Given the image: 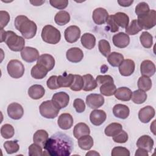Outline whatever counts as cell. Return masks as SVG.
Masks as SVG:
<instances>
[{"mask_svg":"<svg viewBox=\"0 0 156 156\" xmlns=\"http://www.w3.org/2000/svg\"><path fill=\"white\" fill-rule=\"evenodd\" d=\"M72 139L61 132H57L49 138L44 149L51 156H68L73 150Z\"/></svg>","mask_w":156,"mask_h":156,"instance_id":"1","label":"cell"},{"mask_svg":"<svg viewBox=\"0 0 156 156\" xmlns=\"http://www.w3.org/2000/svg\"><path fill=\"white\" fill-rule=\"evenodd\" d=\"M14 25L15 28L20 32L23 38L26 39L32 38L36 35L37 30L36 24L26 16H17L15 19Z\"/></svg>","mask_w":156,"mask_h":156,"instance_id":"2","label":"cell"},{"mask_svg":"<svg viewBox=\"0 0 156 156\" xmlns=\"http://www.w3.org/2000/svg\"><path fill=\"white\" fill-rule=\"evenodd\" d=\"M0 41L1 43L4 41L9 48L12 51H21L24 48L25 40L24 38L11 30L5 31L3 29H1Z\"/></svg>","mask_w":156,"mask_h":156,"instance_id":"3","label":"cell"},{"mask_svg":"<svg viewBox=\"0 0 156 156\" xmlns=\"http://www.w3.org/2000/svg\"><path fill=\"white\" fill-rule=\"evenodd\" d=\"M41 36L44 42L52 44L58 43L61 39L60 32L56 27L49 24L43 27Z\"/></svg>","mask_w":156,"mask_h":156,"instance_id":"4","label":"cell"},{"mask_svg":"<svg viewBox=\"0 0 156 156\" xmlns=\"http://www.w3.org/2000/svg\"><path fill=\"white\" fill-rule=\"evenodd\" d=\"M40 113L42 116L48 119H54L57 116L60 108L52 101L43 102L39 107Z\"/></svg>","mask_w":156,"mask_h":156,"instance_id":"5","label":"cell"},{"mask_svg":"<svg viewBox=\"0 0 156 156\" xmlns=\"http://www.w3.org/2000/svg\"><path fill=\"white\" fill-rule=\"evenodd\" d=\"M138 24L142 29H151L156 24V12L155 10H150L148 13L138 17Z\"/></svg>","mask_w":156,"mask_h":156,"instance_id":"6","label":"cell"},{"mask_svg":"<svg viewBox=\"0 0 156 156\" xmlns=\"http://www.w3.org/2000/svg\"><path fill=\"white\" fill-rule=\"evenodd\" d=\"M7 72L10 77L15 79L21 77L24 73V66L18 60H11L7 66Z\"/></svg>","mask_w":156,"mask_h":156,"instance_id":"7","label":"cell"},{"mask_svg":"<svg viewBox=\"0 0 156 156\" xmlns=\"http://www.w3.org/2000/svg\"><path fill=\"white\" fill-rule=\"evenodd\" d=\"M21 56L22 59L27 63L34 62L40 57L38 51L36 48L29 46L24 47L21 51Z\"/></svg>","mask_w":156,"mask_h":156,"instance_id":"8","label":"cell"},{"mask_svg":"<svg viewBox=\"0 0 156 156\" xmlns=\"http://www.w3.org/2000/svg\"><path fill=\"white\" fill-rule=\"evenodd\" d=\"M64 34L65 40L69 43H73L76 42L79 38L80 30L77 26H70L65 29Z\"/></svg>","mask_w":156,"mask_h":156,"instance_id":"9","label":"cell"},{"mask_svg":"<svg viewBox=\"0 0 156 156\" xmlns=\"http://www.w3.org/2000/svg\"><path fill=\"white\" fill-rule=\"evenodd\" d=\"M8 116L15 120L20 119L24 114V110L21 105L16 102L10 104L7 107Z\"/></svg>","mask_w":156,"mask_h":156,"instance_id":"10","label":"cell"},{"mask_svg":"<svg viewBox=\"0 0 156 156\" xmlns=\"http://www.w3.org/2000/svg\"><path fill=\"white\" fill-rule=\"evenodd\" d=\"M86 103L90 108L97 109L103 105L104 104V98L99 94H90L86 98Z\"/></svg>","mask_w":156,"mask_h":156,"instance_id":"11","label":"cell"},{"mask_svg":"<svg viewBox=\"0 0 156 156\" xmlns=\"http://www.w3.org/2000/svg\"><path fill=\"white\" fill-rule=\"evenodd\" d=\"M108 13L107 11L102 7L96 8L93 12L92 18L95 24L101 25L105 23L108 18Z\"/></svg>","mask_w":156,"mask_h":156,"instance_id":"12","label":"cell"},{"mask_svg":"<svg viewBox=\"0 0 156 156\" xmlns=\"http://www.w3.org/2000/svg\"><path fill=\"white\" fill-rule=\"evenodd\" d=\"M52 101L60 109H62L65 108L68 105L69 96L66 93L60 91L54 94L52 98Z\"/></svg>","mask_w":156,"mask_h":156,"instance_id":"13","label":"cell"},{"mask_svg":"<svg viewBox=\"0 0 156 156\" xmlns=\"http://www.w3.org/2000/svg\"><path fill=\"white\" fill-rule=\"evenodd\" d=\"M135 68V64L132 60L126 59L119 66V71L123 76H129L133 73Z\"/></svg>","mask_w":156,"mask_h":156,"instance_id":"14","label":"cell"},{"mask_svg":"<svg viewBox=\"0 0 156 156\" xmlns=\"http://www.w3.org/2000/svg\"><path fill=\"white\" fill-rule=\"evenodd\" d=\"M155 113V109L152 107L147 105L140 110L138 118L141 122L147 123L154 117Z\"/></svg>","mask_w":156,"mask_h":156,"instance_id":"15","label":"cell"},{"mask_svg":"<svg viewBox=\"0 0 156 156\" xmlns=\"http://www.w3.org/2000/svg\"><path fill=\"white\" fill-rule=\"evenodd\" d=\"M113 44L119 48H124L127 47L130 43L129 36L124 32H119L113 36Z\"/></svg>","mask_w":156,"mask_h":156,"instance_id":"16","label":"cell"},{"mask_svg":"<svg viewBox=\"0 0 156 156\" xmlns=\"http://www.w3.org/2000/svg\"><path fill=\"white\" fill-rule=\"evenodd\" d=\"M107 115L102 110H94L90 115V120L91 122L96 126H101L105 121Z\"/></svg>","mask_w":156,"mask_h":156,"instance_id":"17","label":"cell"},{"mask_svg":"<svg viewBox=\"0 0 156 156\" xmlns=\"http://www.w3.org/2000/svg\"><path fill=\"white\" fill-rule=\"evenodd\" d=\"M66 58L72 63H78L80 62L83 57V51L79 48H71L69 49L66 53Z\"/></svg>","mask_w":156,"mask_h":156,"instance_id":"18","label":"cell"},{"mask_svg":"<svg viewBox=\"0 0 156 156\" xmlns=\"http://www.w3.org/2000/svg\"><path fill=\"white\" fill-rule=\"evenodd\" d=\"M73 118L71 114L64 113L61 114L58 118L57 124L58 127L63 130L69 129L73 125Z\"/></svg>","mask_w":156,"mask_h":156,"instance_id":"19","label":"cell"},{"mask_svg":"<svg viewBox=\"0 0 156 156\" xmlns=\"http://www.w3.org/2000/svg\"><path fill=\"white\" fill-rule=\"evenodd\" d=\"M136 146L139 148L145 149L147 152H151L154 146V140L149 135H143L138 139Z\"/></svg>","mask_w":156,"mask_h":156,"instance_id":"20","label":"cell"},{"mask_svg":"<svg viewBox=\"0 0 156 156\" xmlns=\"http://www.w3.org/2000/svg\"><path fill=\"white\" fill-rule=\"evenodd\" d=\"M140 72L144 76H152L155 73V64L149 60L143 61L140 65Z\"/></svg>","mask_w":156,"mask_h":156,"instance_id":"21","label":"cell"},{"mask_svg":"<svg viewBox=\"0 0 156 156\" xmlns=\"http://www.w3.org/2000/svg\"><path fill=\"white\" fill-rule=\"evenodd\" d=\"M37 63L43 65L49 71H51L55 66V59L51 55L44 54L39 57Z\"/></svg>","mask_w":156,"mask_h":156,"instance_id":"22","label":"cell"},{"mask_svg":"<svg viewBox=\"0 0 156 156\" xmlns=\"http://www.w3.org/2000/svg\"><path fill=\"white\" fill-rule=\"evenodd\" d=\"M113 113L116 118L124 119L129 116L130 110L127 105L121 104H118L113 107Z\"/></svg>","mask_w":156,"mask_h":156,"instance_id":"23","label":"cell"},{"mask_svg":"<svg viewBox=\"0 0 156 156\" xmlns=\"http://www.w3.org/2000/svg\"><path fill=\"white\" fill-rule=\"evenodd\" d=\"M45 93V89L44 87L38 84H35L32 85L28 89V95L33 99H41Z\"/></svg>","mask_w":156,"mask_h":156,"instance_id":"24","label":"cell"},{"mask_svg":"<svg viewBox=\"0 0 156 156\" xmlns=\"http://www.w3.org/2000/svg\"><path fill=\"white\" fill-rule=\"evenodd\" d=\"M48 132L43 129L37 130L33 136L34 143H35L42 148H44V145L48 139Z\"/></svg>","mask_w":156,"mask_h":156,"instance_id":"25","label":"cell"},{"mask_svg":"<svg viewBox=\"0 0 156 156\" xmlns=\"http://www.w3.org/2000/svg\"><path fill=\"white\" fill-rule=\"evenodd\" d=\"M114 94L115 98L120 101H129L131 99L132 92L130 88L122 87L116 89Z\"/></svg>","mask_w":156,"mask_h":156,"instance_id":"26","label":"cell"},{"mask_svg":"<svg viewBox=\"0 0 156 156\" xmlns=\"http://www.w3.org/2000/svg\"><path fill=\"white\" fill-rule=\"evenodd\" d=\"M48 70L43 65L37 63L34 65L30 71L31 76L35 79H42L46 75Z\"/></svg>","mask_w":156,"mask_h":156,"instance_id":"27","label":"cell"},{"mask_svg":"<svg viewBox=\"0 0 156 156\" xmlns=\"http://www.w3.org/2000/svg\"><path fill=\"white\" fill-rule=\"evenodd\" d=\"M90 133V129L89 127L84 122H79L77 124L73 130L74 136L78 139L82 136L89 135Z\"/></svg>","mask_w":156,"mask_h":156,"instance_id":"28","label":"cell"},{"mask_svg":"<svg viewBox=\"0 0 156 156\" xmlns=\"http://www.w3.org/2000/svg\"><path fill=\"white\" fill-rule=\"evenodd\" d=\"M74 75L65 72L62 75L57 76V83L60 87H70L74 81Z\"/></svg>","mask_w":156,"mask_h":156,"instance_id":"29","label":"cell"},{"mask_svg":"<svg viewBox=\"0 0 156 156\" xmlns=\"http://www.w3.org/2000/svg\"><path fill=\"white\" fill-rule=\"evenodd\" d=\"M83 80V87L82 90L85 91H90L94 90L97 86L98 83L96 80L93 78V76L88 74L82 76Z\"/></svg>","mask_w":156,"mask_h":156,"instance_id":"30","label":"cell"},{"mask_svg":"<svg viewBox=\"0 0 156 156\" xmlns=\"http://www.w3.org/2000/svg\"><path fill=\"white\" fill-rule=\"evenodd\" d=\"M82 46L87 49H93L96 44V38L94 35L90 33H85L80 39Z\"/></svg>","mask_w":156,"mask_h":156,"instance_id":"31","label":"cell"},{"mask_svg":"<svg viewBox=\"0 0 156 156\" xmlns=\"http://www.w3.org/2000/svg\"><path fill=\"white\" fill-rule=\"evenodd\" d=\"M116 24L122 28H126L129 25V18L127 14L123 12H117L112 15Z\"/></svg>","mask_w":156,"mask_h":156,"instance_id":"32","label":"cell"},{"mask_svg":"<svg viewBox=\"0 0 156 156\" xmlns=\"http://www.w3.org/2000/svg\"><path fill=\"white\" fill-rule=\"evenodd\" d=\"M77 143L80 149L87 151L93 146V139L90 135H86L79 138Z\"/></svg>","mask_w":156,"mask_h":156,"instance_id":"33","label":"cell"},{"mask_svg":"<svg viewBox=\"0 0 156 156\" xmlns=\"http://www.w3.org/2000/svg\"><path fill=\"white\" fill-rule=\"evenodd\" d=\"M54 21L58 26H64L69 22L70 15L66 11H59L55 15Z\"/></svg>","mask_w":156,"mask_h":156,"instance_id":"34","label":"cell"},{"mask_svg":"<svg viewBox=\"0 0 156 156\" xmlns=\"http://www.w3.org/2000/svg\"><path fill=\"white\" fill-rule=\"evenodd\" d=\"M107 59L111 66L117 67L119 66L124 60V56L119 52H113L107 56Z\"/></svg>","mask_w":156,"mask_h":156,"instance_id":"35","label":"cell"},{"mask_svg":"<svg viewBox=\"0 0 156 156\" xmlns=\"http://www.w3.org/2000/svg\"><path fill=\"white\" fill-rule=\"evenodd\" d=\"M122 130V126L121 124L117 122H112L105 127L104 133L108 136H114Z\"/></svg>","mask_w":156,"mask_h":156,"instance_id":"36","label":"cell"},{"mask_svg":"<svg viewBox=\"0 0 156 156\" xmlns=\"http://www.w3.org/2000/svg\"><path fill=\"white\" fill-rule=\"evenodd\" d=\"M99 90L102 95L105 96H110L115 94L116 87L113 83L107 82L101 85Z\"/></svg>","mask_w":156,"mask_h":156,"instance_id":"37","label":"cell"},{"mask_svg":"<svg viewBox=\"0 0 156 156\" xmlns=\"http://www.w3.org/2000/svg\"><path fill=\"white\" fill-rule=\"evenodd\" d=\"M147 97V96L145 91L141 90H137L132 92L131 99L135 104H141L146 101Z\"/></svg>","mask_w":156,"mask_h":156,"instance_id":"38","label":"cell"},{"mask_svg":"<svg viewBox=\"0 0 156 156\" xmlns=\"http://www.w3.org/2000/svg\"><path fill=\"white\" fill-rule=\"evenodd\" d=\"M152 80L147 76H141L138 80V87L139 90L144 91H147L152 87Z\"/></svg>","mask_w":156,"mask_h":156,"instance_id":"39","label":"cell"},{"mask_svg":"<svg viewBox=\"0 0 156 156\" xmlns=\"http://www.w3.org/2000/svg\"><path fill=\"white\" fill-rule=\"evenodd\" d=\"M140 40L142 46L145 48H151L153 44V37L148 32H143L140 36Z\"/></svg>","mask_w":156,"mask_h":156,"instance_id":"40","label":"cell"},{"mask_svg":"<svg viewBox=\"0 0 156 156\" xmlns=\"http://www.w3.org/2000/svg\"><path fill=\"white\" fill-rule=\"evenodd\" d=\"M141 30L143 29L138 24L137 20H133L131 21L130 24L128 25L127 27L126 28V33L128 35H135Z\"/></svg>","mask_w":156,"mask_h":156,"instance_id":"41","label":"cell"},{"mask_svg":"<svg viewBox=\"0 0 156 156\" xmlns=\"http://www.w3.org/2000/svg\"><path fill=\"white\" fill-rule=\"evenodd\" d=\"M4 147L8 154L17 152L19 151L20 146L17 141H7L4 143Z\"/></svg>","mask_w":156,"mask_h":156,"instance_id":"42","label":"cell"},{"mask_svg":"<svg viewBox=\"0 0 156 156\" xmlns=\"http://www.w3.org/2000/svg\"><path fill=\"white\" fill-rule=\"evenodd\" d=\"M15 133L13 127L9 124H4L1 128V135L5 139L12 138Z\"/></svg>","mask_w":156,"mask_h":156,"instance_id":"43","label":"cell"},{"mask_svg":"<svg viewBox=\"0 0 156 156\" xmlns=\"http://www.w3.org/2000/svg\"><path fill=\"white\" fill-rule=\"evenodd\" d=\"M98 48L100 52L105 57L110 54L111 47L110 43L106 40H101L98 43Z\"/></svg>","mask_w":156,"mask_h":156,"instance_id":"44","label":"cell"},{"mask_svg":"<svg viewBox=\"0 0 156 156\" xmlns=\"http://www.w3.org/2000/svg\"><path fill=\"white\" fill-rule=\"evenodd\" d=\"M83 87V80L82 76L79 74H74V81L70 86V89L74 91H79Z\"/></svg>","mask_w":156,"mask_h":156,"instance_id":"45","label":"cell"},{"mask_svg":"<svg viewBox=\"0 0 156 156\" xmlns=\"http://www.w3.org/2000/svg\"><path fill=\"white\" fill-rule=\"evenodd\" d=\"M149 10L150 9L149 5L145 2H141L135 7V12L138 17H140L148 13Z\"/></svg>","mask_w":156,"mask_h":156,"instance_id":"46","label":"cell"},{"mask_svg":"<svg viewBox=\"0 0 156 156\" xmlns=\"http://www.w3.org/2000/svg\"><path fill=\"white\" fill-rule=\"evenodd\" d=\"M111 155L112 156H129L130 152L124 147L117 146L113 148Z\"/></svg>","mask_w":156,"mask_h":156,"instance_id":"47","label":"cell"},{"mask_svg":"<svg viewBox=\"0 0 156 156\" xmlns=\"http://www.w3.org/2000/svg\"><path fill=\"white\" fill-rule=\"evenodd\" d=\"M29 155L30 156H41L43 155L42 147L39 145L33 143L29 147Z\"/></svg>","mask_w":156,"mask_h":156,"instance_id":"48","label":"cell"},{"mask_svg":"<svg viewBox=\"0 0 156 156\" xmlns=\"http://www.w3.org/2000/svg\"><path fill=\"white\" fill-rule=\"evenodd\" d=\"M113 140L115 143H124L128 140V134L126 132L122 130L116 135L113 136Z\"/></svg>","mask_w":156,"mask_h":156,"instance_id":"49","label":"cell"},{"mask_svg":"<svg viewBox=\"0 0 156 156\" xmlns=\"http://www.w3.org/2000/svg\"><path fill=\"white\" fill-rule=\"evenodd\" d=\"M50 4L54 8L62 10L65 9L68 5V1L67 0H58V1H55V0H51L49 1Z\"/></svg>","mask_w":156,"mask_h":156,"instance_id":"50","label":"cell"},{"mask_svg":"<svg viewBox=\"0 0 156 156\" xmlns=\"http://www.w3.org/2000/svg\"><path fill=\"white\" fill-rule=\"evenodd\" d=\"M73 107L77 113H82L85 110V104L82 99L77 98L73 102Z\"/></svg>","mask_w":156,"mask_h":156,"instance_id":"51","label":"cell"},{"mask_svg":"<svg viewBox=\"0 0 156 156\" xmlns=\"http://www.w3.org/2000/svg\"><path fill=\"white\" fill-rule=\"evenodd\" d=\"M10 15L9 13L6 11L4 10H1L0 11V26L1 29H3L4 27L7 26L8 23L10 21Z\"/></svg>","mask_w":156,"mask_h":156,"instance_id":"52","label":"cell"},{"mask_svg":"<svg viewBox=\"0 0 156 156\" xmlns=\"http://www.w3.org/2000/svg\"><path fill=\"white\" fill-rule=\"evenodd\" d=\"M48 87L51 90H56L60 88L57 83V76H51L46 82Z\"/></svg>","mask_w":156,"mask_h":156,"instance_id":"53","label":"cell"},{"mask_svg":"<svg viewBox=\"0 0 156 156\" xmlns=\"http://www.w3.org/2000/svg\"><path fill=\"white\" fill-rule=\"evenodd\" d=\"M96 80L99 85H102L107 82L114 83L113 79L110 75H98L96 78Z\"/></svg>","mask_w":156,"mask_h":156,"instance_id":"54","label":"cell"},{"mask_svg":"<svg viewBox=\"0 0 156 156\" xmlns=\"http://www.w3.org/2000/svg\"><path fill=\"white\" fill-rule=\"evenodd\" d=\"M107 26L109 29V30L111 32H116L117 31H118L119 30V27L116 24V23L115 22L112 15H110L108 16V18L107 21Z\"/></svg>","mask_w":156,"mask_h":156,"instance_id":"55","label":"cell"},{"mask_svg":"<svg viewBox=\"0 0 156 156\" xmlns=\"http://www.w3.org/2000/svg\"><path fill=\"white\" fill-rule=\"evenodd\" d=\"M148 152L146 151L145 149L139 148L136 151V152L135 154V156H148Z\"/></svg>","mask_w":156,"mask_h":156,"instance_id":"56","label":"cell"},{"mask_svg":"<svg viewBox=\"0 0 156 156\" xmlns=\"http://www.w3.org/2000/svg\"><path fill=\"white\" fill-rule=\"evenodd\" d=\"M133 2V1H118V3L122 7H129Z\"/></svg>","mask_w":156,"mask_h":156,"instance_id":"57","label":"cell"},{"mask_svg":"<svg viewBox=\"0 0 156 156\" xmlns=\"http://www.w3.org/2000/svg\"><path fill=\"white\" fill-rule=\"evenodd\" d=\"M30 2L33 5L38 6V5H42L43 3H44V2H45V1H30Z\"/></svg>","mask_w":156,"mask_h":156,"instance_id":"58","label":"cell"},{"mask_svg":"<svg viewBox=\"0 0 156 156\" xmlns=\"http://www.w3.org/2000/svg\"><path fill=\"white\" fill-rule=\"evenodd\" d=\"M88 155H91V156H92V155H99V156L100 154L95 151H89L88 152H87L86 154V156H88Z\"/></svg>","mask_w":156,"mask_h":156,"instance_id":"59","label":"cell"}]
</instances>
